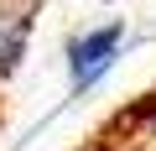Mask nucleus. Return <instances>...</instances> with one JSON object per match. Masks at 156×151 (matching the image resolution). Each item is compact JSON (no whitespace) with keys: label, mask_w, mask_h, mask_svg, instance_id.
<instances>
[{"label":"nucleus","mask_w":156,"mask_h":151,"mask_svg":"<svg viewBox=\"0 0 156 151\" xmlns=\"http://www.w3.org/2000/svg\"><path fill=\"white\" fill-rule=\"evenodd\" d=\"M120 37H125V26H104V31H89V37H78V42L68 47V52H73V84H78V89H89L99 73L115 63Z\"/></svg>","instance_id":"1"}]
</instances>
